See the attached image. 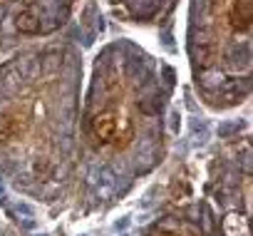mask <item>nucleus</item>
<instances>
[{
    "instance_id": "f257e3e1",
    "label": "nucleus",
    "mask_w": 253,
    "mask_h": 236,
    "mask_svg": "<svg viewBox=\"0 0 253 236\" xmlns=\"http://www.w3.org/2000/svg\"><path fill=\"white\" fill-rule=\"evenodd\" d=\"M92 135L102 144L124 149L134 140V125H132L129 117H126L124 112H119V109H102L92 120Z\"/></svg>"
},
{
    "instance_id": "f03ea898",
    "label": "nucleus",
    "mask_w": 253,
    "mask_h": 236,
    "mask_svg": "<svg viewBox=\"0 0 253 236\" xmlns=\"http://www.w3.org/2000/svg\"><path fill=\"white\" fill-rule=\"evenodd\" d=\"M28 122L18 112H0V142H10L25 132Z\"/></svg>"
},
{
    "instance_id": "7ed1b4c3",
    "label": "nucleus",
    "mask_w": 253,
    "mask_h": 236,
    "mask_svg": "<svg viewBox=\"0 0 253 236\" xmlns=\"http://www.w3.org/2000/svg\"><path fill=\"white\" fill-rule=\"evenodd\" d=\"M152 236H181V234H176V231H154Z\"/></svg>"
}]
</instances>
